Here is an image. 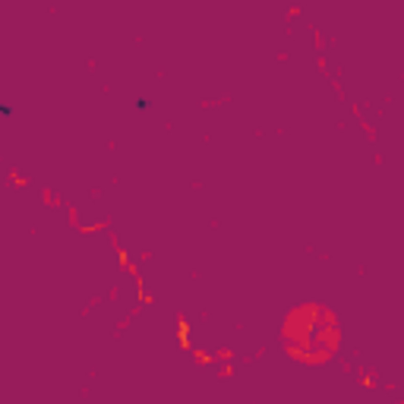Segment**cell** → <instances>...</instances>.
I'll return each instance as SVG.
<instances>
[{
	"label": "cell",
	"mask_w": 404,
	"mask_h": 404,
	"mask_svg": "<svg viewBox=\"0 0 404 404\" xmlns=\"http://www.w3.org/2000/svg\"><path fill=\"white\" fill-rule=\"evenodd\" d=\"M0 117H13V107L10 104H0Z\"/></svg>",
	"instance_id": "2"
},
{
	"label": "cell",
	"mask_w": 404,
	"mask_h": 404,
	"mask_svg": "<svg viewBox=\"0 0 404 404\" xmlns=\"http://www.w3.org/2000/svg\"><path fill=\"white\" fill-rule=\"evenodd\" d=\"M136 111L145 114V111H149V101H145V98H136Z\"/></svg>",
	"instance_id": "1"
}]
</instances>
